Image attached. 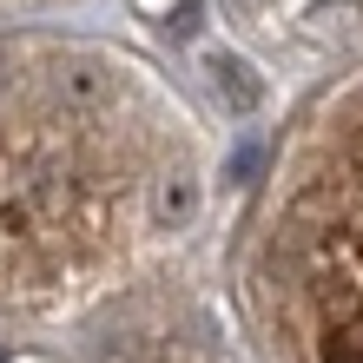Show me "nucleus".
Listing matches in <instances>:
<instances>
[{
	"label": "nucleus",
	"instance_id": "f03ea898",
	"mask_svg": "<svg viewBox=\"0 0 363 363\" xmlns=\"http://www.w3.org/2000/svg\"><path fill=\"white\" fill-rule=\"evenodd\" d=\"M258 317L284 363H363V79L311 119L284 172Z\"/></svg>",
	"mask_w": 363,
	"mask_h": 363
},
{
	"label": "nucleus",
	"instance_id": "7ed1b4c3",
	"mask_svg": "<svg viewBox=\"0 0 363 363\" xmlns=\"http://www.w3.org/2000/svg\"><path fill=\"white\" fill-rule=\"evenodd\" d=\"M211 73H218V93H225L231 113H251V106H258V73H251L245 60L218 53V60H211Z\"/></svg>",
	"mask_w": 363,
	"mask_h": 363
},
{
	"label": "nucleus",
	"instance_id": "f257e3e1",
	"mask_svg": "<svg viewBox=\"0 0 363 363\" xmlns=\"http://www.w3.org/2000/svg\"><path fill=\"white\" fill-rule=\"evenodd\" d=\"M191 218L185 119L133 67L0 47V304H73L139 238Z\"/></svg>",
	"mask_w": 363,
	"mask_h": 363
}]
</instances>
